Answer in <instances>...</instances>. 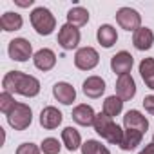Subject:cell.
I'll return each instance as SVG.
<instances>
[{"label":"cell","instance_id":"cell-23","mask_svg":"<svg viewBox=\"0 0 154 154\" xmlns=\"http://www.w3.org/2000/svg\"><path fill=\"white\" fill-rule=\"evenodd\" d=\"M122 109H123V100L118 98V96H109L103 102V112L107 116H111V118L112 116H118L122 112Z\"/></svg>","mask_w":154,"mask_h":154},{"label":"cell","instance_id":"cell-4","mask_svg":"<svg viewBox=\"0 0 154 154\" xmlns=\"http://www.w3.org/2000/svg\"><path fill=\"white\" fill-rule=\"evenodd\" d=\"M31 120H33V112H31V107L26 103H17L11 109V112L8 114V122L15 131L27 129L31 125Z\"/></svg>","mask_w":154,"mask_h":154},{"label":"cell","instance_id":"cell-9","mask_svg":"<svg viewBox=\"0 0 154 154\" xmlns=\"http://www.w3.org/2000/svg\"><path fill=\"white\" fill-rule=\"evenodd\" d=\"M123 125H125L127 131H138V132L143 134L147 131V127H149V122L140 111H129L123 116Z\"/></svg>","mask_w":154,"mask_h":154},{"label":"cell","instance_id":"cell-8","mask_svg":"<svg viewBox=\"0 0 154 154\" xmlns=\"http://www.w3.org/2000/svg\"><path fill=\"white\" fill-rule=\"evenodd\" d=\"M31 44L26 38H15L9 42V56L17 62H26L31 56Z\"/></svg>","mask_w":154,"mask_h":154},{"label":"cell","instance_id":"cell-13","mask_svg":"<svg viewBox=\"0 0 154 154\" xmlns=\"http://www.w3.org/2000/svg\"><path fill=\"white\" fill-rule=\"evenodd\" d=\"M94 118H96V114H94V111H93L91 105L82 103V105H78V107L72 109V120L78 123V125H84V127L94 125Z\"/></svg>","mask_w":154,"mask_h":154},{"label":"cell","instance_id":"cell-30","mask_svg":"<svg viewBox=\"0 0 154 154\" xmlns=\"http://www.w3.org/2000/svg\"><path fill=\"white\" fill-rule=\"evenodd\" d=\"M140 154H154V143H150V145H147Z\"/></svg>","mask_w":154,"mask_h":154},{"label":"cell","instance_id":"cell-27","mask_svg":"<svg viewBox=\"0 0 154 154\" xmlns=\"http://www.w3.org/2000/svg\"><path fill=\"white\" fill-rule=\"evenodd\" d=\"M42 152L44 154H58L60 152V143L54 138H45L42 141Z\"/></svg>","mask_w":154,"mask_h":154},{"label":"cell","instance_id":"cell-19","mask_svg":"<svg viewBox=\"0 0 154 154\" xmlns=\"http://www.w3.org/2000/svg\"><path fill=\"white\" fill-rule=\"evenodd\" d=\"M140 74L149 89H154V58H143L140 63Z\"/></svg>","mask_w":154,"mask_h":154},{"label":"cell","instance_id":"cell-12","mask_svg":"<svg viewBox=\"0 0 154 154\" xmlns=\"http://www.w3.org/2000/svg\"><path fill=\"white\" fill-rule=\"evenodd\" d=\"M53 94H54V98H56L58 102H62L63 105H71V103L74 102V98H76L74 87H72L71 84H67V82H58V84H54Z\"/></svg>","mask_w":154,"mask_h":154},{"label":"cell","instance_id":"cell-7","mask_svg":"<svg viewBox=\"0 0 154 154\" xmlns=\"http://www.w3.org/2000/svg\"><path fill=\"white\" fill-rule=\"evenodd\" d=\"M116 22L127 31H138L140 24H141V18H140L138 11L131 9V8H122L116 13Z\"/></svg>","mask_w":154,"mask_h":154},{"label":"cell","instance_id":"cell-24","mask_svg":"<svg viewBox=\"0 0 154 154\" xmlns=\"http://www.w3.org/2000/svg\"><path fill=\"white\" fill-rule=\"evenodd\" d=\"M141 132H138V131H125V134H123V141H122V149L123 150H132V149H136L138 145H140V141H141Z\"/></svg>","mask_w":154,"mask_h":154},{"label":"cell","instance_id":"cell-26","mask_svg":"<svg viewBox=\"0 0 154 154\" xmlns=\"http://www.w3.org/2000/svg\"><path fill=\"white\" fill-rule=\"evenodd\" d=\"M15 105H17V102H15V98L11 96V93L4 91L2 94H0V111H2V112L9 114V112H11V109H13Z\"/></svg>","mask_w":154,"mask_h":154},{"label":"cell","instance_id":"cell-25","mask_svg":"<svg viewBox=\"0 0 154 154\" xmlns=\"http://www.w3.org/2000/svg\"><path fill=\"white\" fill-rule=\"evenodd\" d=\"M82 154H111L107 147H103L100 141L96 140H87L82 145Z\"/></svg>","mask_w":154,"mask_h":154},{"label":"cell","instance_id":"cell-28","mask_svg":"<svg viewBox=\"0 0 154 154\" xmlns=\"http://www.w3.org/2000/svg\"><path fill=\"white\" fill-rule=\"evenodd\" d=\"M17 154H40V149L35 143H22L17 149Z\"/></svg>","mask_w":154,"mask_h":154},{"label":"cell","instance_id":"cell-3","mask_svg":"<svg viewBox=\"0 0 154 154\" xmlns=\"http://www.w3.org/2000/svg\"><path fill=\"white\" fill-rule=\"evenodd\" d=\"M31 24H33V27L38 35H51L54 26H56V20H54V17L51 15L49 9L36 8L31 13Z\"/></svg>","mask_w":154,"mask_h":154},{"label":"cell","instance_id":"cell-10","mask_svg":"<svg viewBox=\"0 0 154 154\" xmlns=\"http://www.w3.org/2000/svg\"><path fill=\"white\" fill-rule=\"evenodd\" d=\"M111 67L116 74L123 76V74H129L131 67H132V56L127 53V51H120L116 53L112 58H111Z\"/></svg>","mask_w":154,"mask_h":154},{"label":"cell","instance_id":"cell-6","mask_svg":"<svg viewBox=\"0 0 154 154\" xmlns=\"http://www.w3.org/2000/svg\"><path fill=\"white\" fill-rule=\"evenodd\" d=\"M58 44H60L65 51L74 49L76 45L80 44V31H78V27L71 26L69 22H67L65 26H62L60 31H58Z\"/></svg>","mask_w":154,"mask_h":154},{"label":"cell","instance_id":"cell-1","mask_svg":"<svg viewBox=\"0 0 154 154\" xmlns=\"http://www.w3.org/2000/svg\"><path fill=\"white\" fill-rule=\"evenodd\" d=\"M8 93H18L24 96H36L40 93V82L31 74H24L20 71H11L4 76L2 82Z\"/></svg>","mask_w":154,"mask_h":154},{"label":"cell","instance_id":"cell-2","mask_svg":"<svg viewBox=\"0 0 154 154\" xmlns=\"http://www.w3.org/2000/svg\"><path fill=\"white\" fill-rule=\"evenodd\" d=\"M94 129H96V132H98L102 138H105L109 143H112V145H122L125 132H123V131L112 122V118L107 116L105 112L96 114V118H94Z\"/></svg>","mask_w":154,"mask_h":154},{"label":"cell","instance_id":"cell-11","mask_svg":"<svg viewBox=\"0 0 154 154\" xmlns=\"http://www.w3.org/2000/svg\"><path fill=\"white\" fill-rule=\"evenodd\" d=\"M116 94L122 100H131L136 94V84H134L131 74H123V76L118 78V82H116Z\"/></svg>","mask_w":154,"mask_h":154},{"label":"cell","instance_id":"cell-21","mask_svg":"<svg viewBox=\"0 0 154 154\" xmlns=\"http://www.w3.org/2000/svg\"><path fill=\"white\" fill-rule=\"evenodd\" d=\"M62 140H63V145L69 150H76V149L80 147V143H82V138H80L78 131L72 129V127H65L62 131Z\"/></svg>","mask_w":154,"mask_h":154},{"label":"cell","instance_id":"cell-15","mask_svg":"<svg viewBox=\"0 0 154 154\" xmlns=\"http://www.w3.org/2000/svg\"><path fill=\"white\" fill-rule=\"evenodd\" d=\"M132 44L136 49L140 51H145V49H150L152 44H154V35L149 27H140L138 31H134V36H132Z\"/></svg>","mask_w":154,"mask_h":154},{"label":"cell","instance_id":"cell-16","mask_svg":"<svg viewBox=\"0 0 154 154\" xmlns=\"http://www.w3.org/2000/svg\"><path fill=\"white\" fill-rule=\"evenodd\" d=\"M103 91H105V82L100 76H89L84 82V93L89 98H98V96L103 94Z\"/></svg>","mask_w":154,"mask_h":154},{"label":"cell","instance_id":"cell-18","mask_svg":"<svg viewBox=\"0 0 154 154\" xmlns=\"http://www.w3.org/2000/svg\"><path fill=\"white\" fill-rule=\"evenodd\" d=\"M118 40V35H116V29L109 24L105 26H100L98 27V42L103 45V47H112Z\"/></svg>","mask_w":154,"mask_h":154},{"label":"cell","instance_id":"cell-5","mask_svg":"<svg viewBox=\"0 0 154 154\" xmlns=\"http://www.w3.org/2000/svg\"><path fill=\"white\" fill-rule=\"evenodd\" d=\"M98 60H100V56H98L96 49H93V47H82L74 54V65L82 71H89V69L96 67Z\"/></svg>","mask_w":154,"mask_h":154},{"label":"cell","instance_id":"cell-20","mask_svg":"<svg viewBox=\"0 0 154 154\" xmlns=\"http://www.w3.org/2000/svg\"><path fill=\"white\" fill-rule=\"evenodd\" d=\"M0 27H2L4 31H17L22 27V17L18 13H4L2 18H0Z\"/></svg>","mask_w":154,"mask_h":154},{"label":"cell","instance_id":"cell-17","mask_svg":"<svg viewBox=\"0 0 154 154\" xmlns=\"http://www.w3.org/2000/svg\"><path fill=\"white\" fill-rule=\"evenodd\" d=\"M35 65L40 69V71H49V69H53L54 67V63H56V56H54V53L51 51V49H40L36 54H35Z\"/></svg>","mask_w":154,"mask_h":154},{"label":"cell","instance_id":"cell-29","mask_svg":"<svg viewBox=\"0 0 154 154\" xmlns=\"http://www.w3.org/2000/svg\"><path fill=\"white\" fill-rule=\"evenodd\" d=\"M143 107H145L147 112L154 114V96H145L143 98Z\"/></svg>","mask_w":154,"mask_h":154},{"label":"cell","instance_id":"cell-22","mask_svg":"<svg viewBox=\"0 0 154 154\" xmlns=\"http://www.w3.org/2000/svg\"><path fill=\"white\" fill-rule=\"evenodd\" d=\"M67 20H69V24L74 26V27L85 26V24L89 22V11L84 9V8H72V9H69V13H67Z\"/></svg>","mask_w":154,"mask_h":154},{"label":"cell","instance_id":"cell-14","mask_svg":"<svg viewBox=\"0 0 154 154\" xmlns=\"http://www.w3.org/2000/svg\"><path fill=\"white\" fill-rule=\"evenodd\" d=\"M62 123V112L56 107H45L40 112V125L44 129H56Z\"/></svg>","mask_w":154,"mask_h":154},{"label":"cell","instance_id":"cell-31","mask_svg":"<svg viewBox=\"0 0 154 154\" xmlns=\"http://www.w3.org/2000/svg\"><path fill=\"white\" fill-rule=\"evenodd\" d=\"M152 143H154V141H152Z\"/></svg>","mask_w":154,"mask_h":154}]
</instances>
